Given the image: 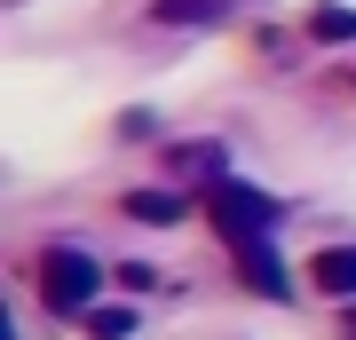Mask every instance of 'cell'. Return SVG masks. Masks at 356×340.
I'll list each match as a JSON object with an SVG mask.
<instances>
[{
  "instance_id": "6da1fadb",
  "label": "cell",
  "mask_w": 356,
  "mask_h": 340,
  "mask_svg": "<svg viewBox=\"0 0 356 340\" xmlns=\"http://www.w3.org/2000/svg\"><path fill=\"white\" fill-rule=\"evenodd\" d=\"M198 214H206V229H214L222 245H254V238H269V229H277L285 206L269 198V190L238 182V175H214V182L198 190Z\"/></svg>"
},
{
  "instance_id": "7a4b0ae2",
  "label": "cell",
  "mask_w": 356,
  "mask_h": 340,
  "mask_svg": "<svg viewBox=\"0 0 356 340\" xmlns=\"http://www.w3.org/2000/svg\"><path fill=\"white\" fill-rule=\"evenodd\" d=\"M32 285H40V309H48V316H88L95 309V285H103V261L88 245H40Z\"/></svg>"
},
{
  "instance_id": "3957f363",
  "label": "cell",
  "mask_w": 356,
  "mask_h": 340,
  "mask_svg": "<svg viewBox=\"0 0 356 340\" xmlns=\"http://www.w3.org/2000/svg\"><path fill=\"white\" fill-rule=\"evenodd\" d=\"M229 269H238L245 293H261V301H293V277L277 269V245L254 238V245H229Z\"/></svg>"
},
{
  "instance_id": "277c9868",
  "label": "cell",
  "mask_w": 356,
  "mask_h": 340,
  "mask_svg": "<svg viewBox=\"0 0 356 340\" xmlns=\"http://www.w3.org/2000/svg\"><path fill=\"white\" fill-rule=\"evenodd\" d=\"M309 285L325 301H356V245H317L309 253Z\"/></svg>"
},
{
  "instance_id": "5b68a950",
  "label": "cell",
  "mask_w": 356,
  "mask_h": 340,
  "mask_svg": "<svg viewBox=\"0 0 356 340\" xmlns=\"http://www.w3.org/2000/svg\"><path fill=\"white\" fill-rule=\"evenodd\" d=\"M119 214H127V222H151V229H175V222H191V190H127Z\"/></svg>"
},
{
  "instance_id": "8992f818",
  "label": "cell",
  "mask_w": 356,
  "mask_h": 340,
  "mask_svg": "<svg viewBox=\"0 0 356 340\" xmlns=\"http://www.w3.org/2000/svg\"><path fill=\"white\" fill-rule=\"evenodd\" d=\"M229 0H151V24H222Z\"/></svg>"
},
{
  "instance_id": "52a82bcc",
  "label": "cell",
  "mask_w": 356,
  "mask_h": 340,
  "mask_svg": "<svg viewBox=\"0 0 356 340\" xmlns=\"http://www.w3.org/2000/svg\"><path fill=\"white\" fill-rule=\"evenodd\" d=\"M309 40H325V48L356 40V8H332V0H317V8H309Z\"/></svg>"
},
{
  "instance_id": "ba28073f",
  "label": "cell",
  "mask_w": 356,
  "mask_h": 340,
  "mask_svg": "<svg viewBox=\"0 0 356 340\" xmlns=\"http://www.w3.org/2000/svg\"><path fill=\"white\" fill-rule=\"evenodd\" d=\"M88 340H135V309H88Z\"/></svg>"
}]
</instances>
